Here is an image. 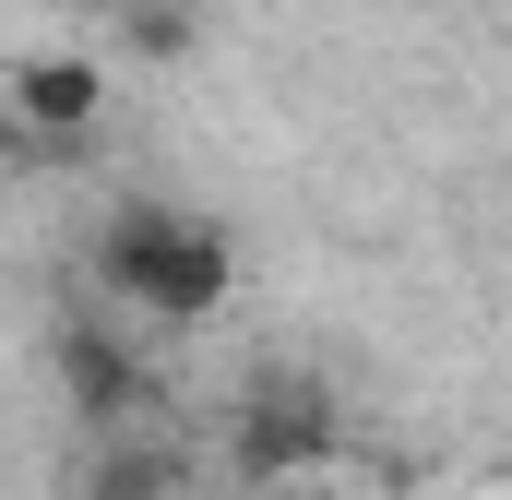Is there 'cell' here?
<instances>
[{
  "instance_id": "2",
  "label": "cell",
  "mask_w": 512,
  "mask_h": 500,
  "mask_svg": "<svg viewBox=\"0 0 512 500\" xmlns=\"http://www.w3.org/2000/svg\"><path fill=\"white\" fill-rule=\"evenodd\" d=\"M334 441H346V405H334V381H322V370H262L251 393H239V417H227V465H239L251 489L322 477Z\"/></svg>"
},
{
  "instance_id": "5",
  "label": "cell",
  "mask_w": 512,
  "mask_h": 500,
  "mask_svg": "<svg viewBox=\"0 0 512 500\" xmlns=\"http://www.w3.org/2000/svg\"><path fill=\"white\" fill-rule=\"evenodd\" d=\"M179 489H191V465H179V453H167L143 417L84 441V500H179Z\"/></svg>"
},
{
  "instance_id": "1",
  "label": "cell",
  "mask_w": 512,
  "mask_h": 500,
  "mask_svg": "<svg viewBox=\"0 0 512 500\" xmlns=\"http://www.w3.org/2000/svg\"><path fill=\"white\" fill-rule=\"evenodd\" d=\"M84 274H96V298H108L120 322H167V334H191V322L227 310V286H239V239H227L215 215H191V203L120 191V203L96 215V239H84Z\"/></svg>"
},
{
  "instance_id": "3",
  "label": "cell",
  "mask_w": 512,
  "mask_h": 500,
  "mask_svg": "<svg viewBox=\"0 0 512 500\" xmlns=\"http://www.w3.org/2000/svg\"><path fill=\"white\" fill-rule=\"evenodd\" d=\"M48 370H60V393H72L84 429H131V417L155 405L143 346H131V322H108V310H72V322L48 334Z\"/></svg>"
},
{
  "instance_id": "6",
  "label": "cell",
  "mask_w": 512,
  "mask_h": 500,
  "mask_svg": "<svg viewBox=\"0 0 512 500\" xmlns=\"http://www.w3.org/2000/svg\"><path fill=\"white\" fill-rule=\"evenodd\" d=\"M203 48V12H179V0H120V60H191Z\"/></svg>"
},
{
  "instance_id": "4",
  "label": "cell",
  "mask_w": 512,
  "mask_h": 500,
  "mask_svg": "<svg viewBox=\"0 0 512 500\" xmlns=\"http://www.w3.org/2000/svg\"><path fill=\"white\" fill-rule=\"evenodd\" d=\"M0 72H12V143H36V155L96 143V120H108V60L36 48V60H0Z\"/></svg>"
},
{
  "instance_id": "7",
  "label": "cell",
  "mask_w": 512,
  "mask_h": 500,
  "mask_svg": "<svg viewBox=\"0 0 512 500\" xmlns=\"http://www.w3.org/2000/svg\"><path fill=\"white\" fill-rule=\"evenodd\" d=\"M0 143H12V72H0Z\"/></svg>"
}]
</instances>
